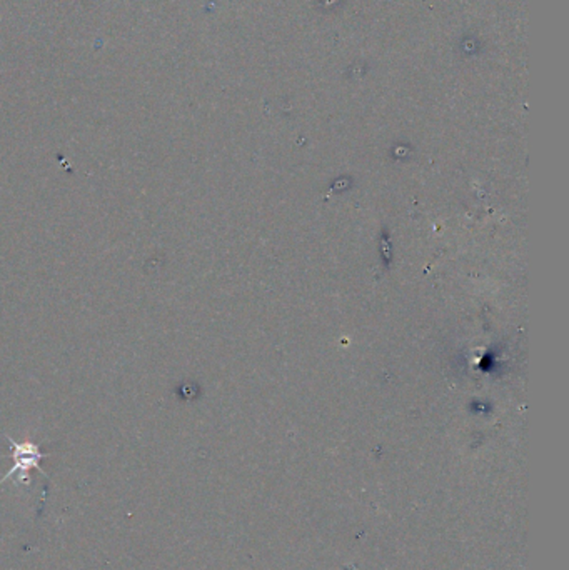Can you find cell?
<instances>
[{
  "label": "cell",
  "mask_w": 569,
  "mask_h": 570,
  "mask_svg": "<svg viewBox=\"0 0 569 570\" xmlns=\"http://www.w3.org/2000/svg\"><path fill=\"white\" fill-rule=\"evenodd\" d=\"M7 441L11 443V449H12V458H14V466L12 469L7 472L2 479H0V484L9 481L11 477L17 475V482L20 484H29V472L30 469H37L39 472H42V467L39 466L41 460L47 457V454H42L41 447L37 443H15L14 439L7 437Z\"/></svg>",
  "instance_id": "obj_1"
}]
</instances>
